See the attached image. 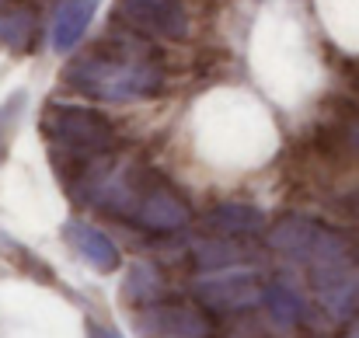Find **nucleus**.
<instances>
[{
	"label": "nucleus",
	"mask_w": 359,
	"mask_h": 338,
	"mask_svg": "<svg viewBox=\"0 0 359 338\" xmlns=\"http://www.w3.org/2000/svg\"><path fill=\"white\" fill-rule=\"evenodd\" d=\"M67 88L95 98V102H143L164 91V70L150 49V42L129 28L102 39L84 56L70 60L63 70Z\"/></svg>",
	"instance_id": "nucleus-1"
},
{
	"label": "nucleus",
	"mask_w": 359,
	"mask_h": 338,
	"mask_svg": "<svg viewBox=\"0 0 359 338\" xmlns=\"http://www.w3.org/2000/svg\"><path fill=\"white\" fill-rule=\"evenodd\" d=\"M269 248H272V255H279L283 262L300 269L307 279L314 272H325L332 265L356 258L359 237L342 227L311 220V217H283L269 230Z\"/></svg>",
	"instance_id": "nucleus-2"
},
{
	"label": "nucleus",
	"mask_w": 359,
	"mask_h": 338,
	"mask_svg": "<svg viewBox=\"0 0 359 338\" xmlns=\"http://www.w3.org/2000/svg\"><path fill=\"white\" fill-rule=\"evenodd\" d=\"M42 133L53 143L60 164L105 157V154H116V147H119V129L109 115L84 109V105H67V102L46 105Z\"/></svg>",
	"instance_id": "nucleus-3"
},
{
	"label": "nucleus",
	"mask_w": 359,
	"mask_h": 338,
	"mask_svg": "<svg viewBox=\"0 0 359 338\" xmlns=\"http://www.w3.org/2000/svg\"><path fill=\"white\" fill-rule=\"evenodd\" d=\"M265 297V279L255 269H224V272H206L203 279L192 283V300L210 314V318H227V314H248L262 307Z\"/></svg>",
	"instance_id": "nucleus-4"
},
{
	"label": "nucleus",
	"mask_w": 359,
	"mask_h": 338,
	"mask_svg": "<svg viewBox=\"0 0 359 338\" xmlns=\"http://www.w3.org/2000/svg\"><path fill=\"white\" fill-rule=\"evenodd\" d=\"M133 325L147 338H213V318L196 300L161 297L133 311Z\"/></svg>",
	"instance_id": "nucleus-5"
},
{
	"label": "nucleus",
	"mask_w": 359,
	"mask_h": 338,
	"mask_svg": "<svg viewBox=\"0 0 359 338\" xmlns=\"http://www.w3.org/2000/svg\"><path fill=\"white\" fill-rule=\"evenodd\" d=\"M116 18L143 39H189V11L182 0H116Z\"/></svg>",
	"instance_id": "nucleus-6"
},
{
	"label": "nucleus",
	"mask_w": 359,
	"mask_h": 338,
	"mask_svg": "<svg viewBox=\"0 0 359 338\" xmlns=\"http://www.w3.org/2000/svg\"><path fill=\"white\" fill-rule=\"evenodd\" d=\"M63 237L70 241V248L91 269H98V272H119L122 255H119V248H116V241L105 230H98V227H91V224H81V220H70V224L63 227Z\"/></svg>",
	"instance_id": "nucleus-7"
},
{
	"label": "nucleus",
	"mask_w": 359,
	"mask_h": 338,
	"mask_svg": "<svg viewBox=\"0 0 359 338\" xmlns=\"http://www.w3.org/2000/svg\"><path fill=\"white\" fill-rule=\"evenodd\" d=\"M185 258L196 272H224V269H238L251 258V251L244 248V241H231V237H196L185 248Z\"/></svg>",
	"instance_id": "nucleus-8"
},
{
	"label": "nucleus",
	"mask_w": 359,
	"mask_h": 338,
	"mask_svg": "<svg viewBox=\"0 0 359 338\" xmlns=\"http://www.w3.org/2000/svg\"><path fill=\"white\" fill-rule=\"evenodd\" d=\"M265 227L262 210L244 206V203H220L206 213V230L213 237H231V241H251Z\"/></svg>",
	"instance_id": "nucleus-9"
},
{
	"label": "nucleus",
	"mask_w": 359,
	"mask_h": 338,
	"mask_svg": "<svg viewBox=\"0 0 359 338\" xmlns=\"http://www.w3.org/2000/svg\"><path fill=\"white\" fill-rule=\"evenodd\" d=\"M262 304H265L269 318H272L276 325H283V328L304 325V321H307V314H311V311L304 307L300 293L293 290V283H290V279H283V276L265 279V297H262Z\"/></svg>",
	"instance_id": "nucleus-10"
},
{
	"label": "nucleus",
	"mask_w": 359,
	"mask_h": 338,
	"mask_svg": "<svg viewBox=\"0 0 359 338\" xmlns=\"http://www.w3.org/2000/svg\"><path fill=\"white\" fill-rule=\"evenodd\" d=\"M91 18H95V0H67L53 21V46L60 53H70L81 42V35L88 32Z\"/></svg>",
	"instance_id": "nucleus-11"
},
{
	"label": "nucleus",
	"mask_w": 359,
	"mask_h": 338,
	"mask_svg": "<svg viewBox=\"0 0 359 338\" xmlns=\"http://www.w3.org/2000/svg\"><path fill=\"white\" fill-rule=\"evenodd\" d=\"M122 297L129 307H147V304H157L164 297V279H161V269L147 265V262H136L126 276V286H122Z\"/></svg>",
	"instance_id": "nucleus-12"
},
{
	"label": "nucleus",
	"mask_w": 359,
	"mask_h": 338,
	"mask_svg": "<svg viewBox=\"0 0 359 338\" xmlns=\"http://www.w3.org/2000/svg\"><path fill=\"white\" fill-rule=\"evenodd\" d=\"M39 35V25H35V11L32 7H7L0 11V42L14 53H25L32 49Z\"/></svg>",
	"instance_id": "nucleus-13"
},
{
	"label": "nucleus",
	"mask_w": 359,
	"mask_h": 338,
	"mask_svg": "<svg viewBox=\"0 0 359 338\" xmlns=\"http://www.w3.org/2000/svg\"><path fill=\"white\" fill-rule=\"evenodd\" d=\"M88 338H122V335L116 328H109V325H95V321H91V325H88Z\"/></svg>",
	"instance_id": "nucleus-14"
}]
</instances>
